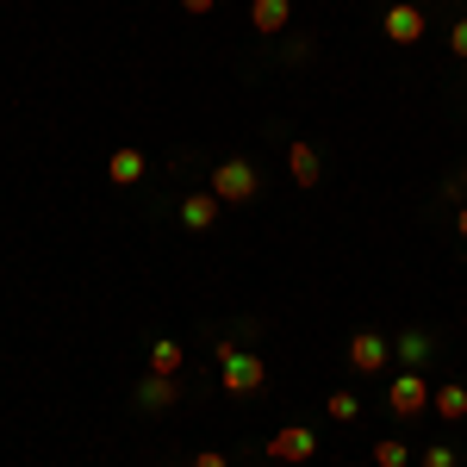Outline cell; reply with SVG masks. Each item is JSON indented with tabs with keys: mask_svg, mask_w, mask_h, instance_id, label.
<instances>
[{
	"mask_svg": "<svg viewBox=\"0 0 467 467\" xmlns=\"http://www.w3.org/2000/svg\"><path fill=\"white\" fill-rule=\"evenodd\" d=\"M218 387H224L231 399H250V393H262V387H268V361H262V356H250V349L224 356V361H218Z\"/></svg>",
	"mask_w": 467,
	"mask_h": 467,
	"instance_id": "cell-2",
	"label": "cell"
},
{
	"mask_svg": "<svg viewBox=\"0 0 467 467\" xmlns=\"http://www.w3.org/2000/svg\"><path fill=\"white\" fill-rule=\"evenodd\" d=\"M193 467H231V462H224L218 449H200V455H193Z\"/></svg>",
	"mask_w": 467,
	"mask_h": 467,
	"instance_id": "cell-19",
	"label": "cell"
},
{
	"mask_svg": "<svg viewBox=\"0 0 467 467\" xmlns=\"http://www.w3.org/2000/svg\"><path fill=\"white\" fill-rule=\"evenodd\" d=\"M431 349H436V343L424 337V330H405V337L393 343V356L405 361V368H424V361H431Z\"/></svg>",
	"mask_w": 467,
	"mask_h": 467,
	"instance_id": "cell-13",
	"label": "cell"
},
{
	"mask_svg": "<svg viewBox=\"0 0 467 467\" xmlns=\"http://www.w3.org/2000/svg\"><path fill=\"white\" fill-rule=\"evenodd\" d=\"M431 380L418 374V368H405V374H393V387H387V405H393V418H424L431 411Z\"/></svg>",
	"mask_w": 467,
	"mask_h": 467,
	"instance_id": "cell-3",
	"label": "cell"
},
{
	"mask_svg": "<svg viewBox=\"0 0 467 467\" xmlns=\"http://www.w3.org/2000/svg\"><path fill=\"white\" fill-rule=\"evenodd\" d=\"M387 356H393V343H387L380 330H356V337H349V368H356V374H380Z\"/></svg>",
	"mask_w": 467,
	"mask_h": 467,
	"instance_id": "cell-5",
	"label": "cell"
},
{
	"mask_svg": "<svg viewBox=\"0 0 467 467\" xmlns=\"http://www.w3.org/2000/svg\"><path fill=\"white\" fill-rule=\"evenodd\" d=\"M431 411L442 418V424H462V418H467V387H436Z\"/></svg>",
	"mask_w": 467,
	"mask_h": 467,
	"instance_id": "cell-12",
	"label": "cell"
},
{
	"mask_svg": "<svg viewBox=\"0 0 467 467\" xmlns=\"http://www.w3.org/2000/svg\"><path fill=\"white\" fill-rule=\"evenodd\" d=\"M405 462H411V449H405L399 436H380V442H374V467H405Z\"/></svg>",
	"mask_w": 467,
	"mask_h": 467,
	"instance_id": "cell-15",
	"label": "cell"
},
{
	"mask_svg": "<svg viewBox=\"0 0 467 467\" xmlns=\"http://www.w3.org/2000/svg\"><path fill=\"white\" fill-rule=\"evenodd\" d=\"M287 169H293V181H299V187H318V144H312V138H293L287 144Z\"/></svg>",
	"mask_w": 467,
	"mask_h": 467,
	"instance_id": "cell-8",
	"label": "cell"
},
{
	"mask_svg": "<svg viewBox=\"0 0 467 467\" xmlns=\"http://www.w3.org/2000/svg\"><path fill=\"white\" fill-rule=\"evenodd\" d=\"M150 374H181V343L175 337H156V343H150Z\"/></svg>",
	"mask_w": 467,
	"mask_h": 467,
	"instance_id": "cell-14",
	"label": "cell"
},
{
	"mask_svg": "<svg viewBox=\"0 0 467 467\" xmlns=\"http://www.w3.org/2000/svg\"><path fill=\"white\" fill-rule=\"evenodd\" d=\"M287 19H293V0H250V26L262 37H281Z\"/></svg>",
	"mask_w": 467,
	"mask_h": 467,
	"instance_id": "cell-7",
	"label": "cell"
},
{
	"mask_svg": "<svg viewBox=\"0 0 467 467\" xmlns=\"http://www.w3.org/2000/svg\"><path fill=\"white\" fill-rule=\"evenodd\" d=\"M455 231H462V237H467V200H462V213H455Z\"/></svg>",
	"mask_w": 467,
	"mask_h": 467,
	"instance_id": "cell-21",
	"label": "cell"
},
{
	"mask_svg": "<svg viewBox=\"0 0 467 467\" xmlns=\"http://www.w3.org/2000/svg\"><path fill=\"white\" fill-rule=\"evenodd\" d=\"M312 455H318V431H306V424L268 436V462H312Z\"/></svg>",
	"mask_w": 467,
	"mask_h": 467,
	"instance_id": "cell-4",
	"label": "cell"
},
{
	"mask_svg": "<svg viewBox=\"0 0 467 467\" xmlns=\"http://www.w3.org/2000/svg\"><path fill=\"white\" fill-rule=\"evenodd\" d=\"M175 399H181L175 374H144V380H138V405H144V411H169Z\"/></svg>",
	"mask_w": 467,
	"mask_h": 467,
	"instance_id": "cell-9",
	"label": "cell"
},
{
	"mask_svg": "<svg viewBox=\"0 0 467 467\" xmlns=\"http://www.w3.org/2000/svg\"><path fill=\"white\" fill-rule=\"evenodd\" d=\"M424 467H462V455H455L449 442H431V449H424Z\"/></svg>",
	"mask_w": 467,
	"mask_h": 467,
	"instance_id": "cell-17",
	"label": "cell"
},
{
	"mask_svg": "<svg viewBox=\"0 0 467 467\" xmlns=\"http://www.w3.org/2000/svg\"><path fill=\"white\" fill-rule=\"evenodd\" d=\"M449 193H467V169H462V181H455V187H449Z\"/></svg>",
	"mask_w": 467,
	"mask_h": 467,
	"instance_id": "cell-22",
	"label": "cell"
},
{
	"mask_svg": "<svg viewBox=\"0 0 467 467\" xmlns=\"http://www.w3.org/2000/svg\"><path fill=\"white\" fill-rule=\"evenodd\" d=\"M324 411H330L337 424H349V418L361 411V399H356V393H330V399H324Z\"/></svg>",
	"mask_w": 467,
	"mask_h": 467,
	"instance_id": "cell-16",
	"label": "cell"
},
{
	"mask_svg": "<svg viewBox=\"0 0 467 467\" xmlns=\"http://www.w3.org/2000/svg\"><path fill=\"white\" fill-rule=\"evenodd\" d=\"M387 37H393V44H418V37H424V6H411V0L387 6Z\"/></svg>",
	"mask_w": 467,
	"mask_h": 467,
	"instance_id": "cell-6",
	"label": "cell"
},
{
	"mask_svg": "<svg viewBox=\"0 0 467 467\" xmlns=\"http://www.w3.org/2000/svg\"><path fill=\"white\" fill-rule=\"evenodd\" d=\"M107 175H112V187H138V181H144V150H112L107 156Z\"/></svg>",
	"mask_w": 467,
	"mask_h": 467,
	"instance_id": "cell-11",
	"label": "cell"
},
{
	"mask_svg": "<svg viewBox=\"0 0 467 467\" xmlns=\"http://www.w3.org/2000/svg\"><path fill=\"white\" fill-rule=\"evenodd\" d=\"M213 218H218V193L213 187H200V193L181 200V224H187V231H213Z\"/></svg>",
	"mask_w": 467,
	"mask_h": 467,
	"instance_id": "cell-10",
	"label": "cell"
},
{
	"mask_svg": "<svg viewBox=\"0 0 467 467\" xmlns=\"http://www.w3.org/2000/svg\"><path fill=\"white\" fill-rule=\"evenodd\" d=\"M181 6H187V13H193V19H206V13H213L218 0H181Z\"/></svg>",
	"mask_w": 467,
	"mask_h": 467,
	"instance_id": "cell-20",
	"label": "cell"
},
{
	"mask_svg": "<svg viewBox=\"0 0 467 467\" xmlns=\"http://www.w3.org/2000/svg\"><path fill=\"white\" fill-rule=\"evenodd\" d=\"M255 187H262V169H255L250 156H224V162L213 169L218 206H244V200H255Z\"/></svg>",
	"mask_w": 467,
	"mask_h": 467,
	"instance_id": "cell-1",
	"label": "cell"
},
{
	"mask_svg": "<svg viewBox=\"0 0 467 467\" xmlns=\"http://www.w3.org/2000/svg\"><path fill=\"white\" fill-rule=\"evenodd\" d=\"M449 50H455V57L467 63V19H455V32H449Z\"/></svg>",
	"mask_w": 467,
	"mask_h": 467,
	"instance_id": "cell-18",
	"label": "cell"
}]
</instances>
